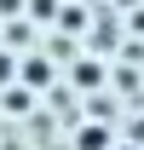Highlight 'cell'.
<instances>
[{
	"mask_svg": "<svg viewBox=\"0 0 144 150\" xmlns=\"http://www.w3.org/2000/svg\"><path fill=\"white\" fill-rule=\"evenodd\" d=\"M12 69H18V64H12V58L0 52V81H12Z\"/></svg>",
	"mask_w": 144,
	"mask_h": 150,
	"instance_id": "8992f818",
	"label": "cell"
},
{
	"mask_svg": "<svg viewBox=\"0 0 144 150\" xmlns=\"http://www.w3.org/2000/svg\"><path fill=\"white\" fill-rule=\"evenodd\" d=\"M109 144H115V133H109L104 121H87V127L75 133V150H109Z\"/></svg>",
	"mask_w": 144,
	"mask_h": 150,
	"instance_id": "6da1fadb",
	"label": "cell"
},
{
	"mask_svg": "<svg viewBox=\"0 0 144 150\" xmlns=\"http://www.w3.org/2000/svg\"><path fill=\"white\" fill-rule=\"evenodd\" d=\"M29 6H35L29 18H40V23H46V18H58V0H29Z\"/></svg>",
	"mask_w": 144,
	"mask_h": 150,
	"instance_id": "5b68a950",
	"label": "cell"
},
{
	"mask_svg": "<svg viewBox=\"0 0 144 150\" xmlns=\"http://www.w3.org/2000/svg\"><path fill=\"white\" fill-rule=\"evenodd\" d=\"M6 110H12V115H29V110H35L29 87H6Z\"/></svg>",
	"mask_w": 144,
	"mask_h": 150,
	"instance_id": "3957f363",
	"label": "cell"
},
{
	"mask_svg": "<svg viewBox=\"0 0 144 150\" xmlns=\"http://www.w3.org/2000/svg\"><path fill=\"white\" fill-rule=\"evenodd\" d=\"M109 150H144V144H109Z\"/></svg>",
	"mask_w": 144,
	"mask_h": 150,
	"instance_id": "52a82bcc",
	"label": "cell"
},
{
	"mask_svg": "<svg viewBox=\"0 0 144 150\" xmlns=\"http://www.w3.org/2000/svg\"><path fill=\"white\" fill-rule=\"evenodd\" d=\"M75 81H81V87H98V81H104V64H92V58L75 64Z\"/></svg>",
	"mask_w": 144,
	"mask_h": 150,
	"instance_id": "277c9868",
	"label": "cell"
},
{
	"mask_svg": "<svg viewBox=\"0 0 144 150\" xmlns=\"http://www.w3.org/2000/svg\"><path fill=\"white\" fill-rule=\"evenodd\" d=\"M23 81H29V87H46V81H52V64H46V58H29V64H23Z\"/></svg>",
	"mask_w": 144,
	"mask_h": 150,
	"instance_id": "7a4b0ae2",
	"label": "cell"
}]
</instances>
